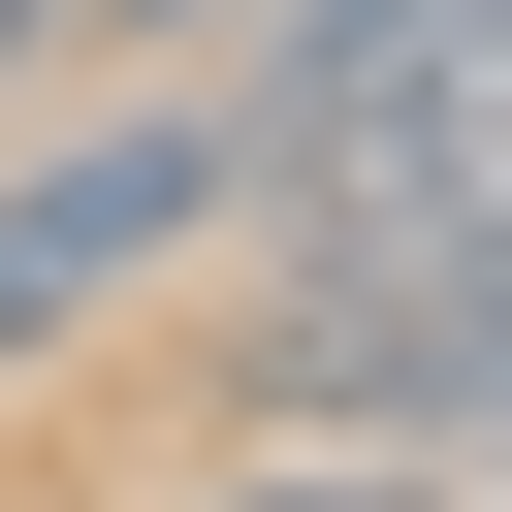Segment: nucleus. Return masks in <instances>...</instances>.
Segmentation results:
<instances>
[{
	"label": "nucleus",
	"instance_id": "1",
	"mask_svg": "<svg viewBox=\"0 0 512 512\" xmlns=\"http://www.w3.org/2000/svg\"><path fill=\"white\" fill-rule=\"evenodd\" d=\"M224 192H256V128H224V96H128V128L0 160V384H32V352H64V320H96L128 256H192Z\"/></svg>",
	"mask_w": 512,
	"mask_h": 512
},
{
	"label": "nucleus",
	"instance_id": "3",
	"mask_svg": "<svg viewBox=\"0 0 512 512\" xmlns=\"http://www.w3.org/2000/svg\"><path fill=\"white\" fill-rule=\"evenodd\" d=\"M192 512H448L416 448H288V480H192Z\"/></svg>",
	"mask_w": 512,
	"mask_h": 512
},
{
	"label": "nucleus",
	"instance_id": "2",
	"mask_svg": "<svg viewBox=\"0 0 512 512\" xmlns=\"http://www.w3.org/2000/svg\"><path fill=\"white\" fill-rule=\"evenodd\" d=\"M480 64H512V0H288V160H352V128L480 96Z\"/></svg>",
	"mask_w": 512,
	"mask_h": 512
},
{
	"label": "nucleus",
	"instance_id": "4",
	"mask_svg": "<svg viewBox=\"0 0 512 512\" xmlns=\"http://www.w3.org/2000/svg\"><path fill=\"white\" fill-rule=\"evenodd\" d=\"M0 32H64V0H0Z\"/></svg>",
	"mask_w": 512,
	"mask_h": 512
},
{
	"label": "nucleus",
	"instance_id": "5",
	"mask_svg": "<svg viewBox=\"0 0 512 512\" xmlns=\"http://www.w3.org/2000/svg\"><path fill=\"white\" fill-rule=\"evenodd\" d=\"M448 512H512V480H448Z\"/></svg>",
	"mask_w": 512,
	"mask_h": 512
}]
</instances>
